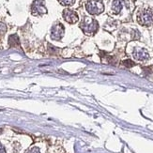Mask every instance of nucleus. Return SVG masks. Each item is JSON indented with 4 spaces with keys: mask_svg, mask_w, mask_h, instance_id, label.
Masks as SVG:
<instances>
[{
    "mask_svg": "<svg viewBox=\"0 0 153 153\" xmlns=\"http://www.w3.org/2000/svg\"><path fill=\"white\" fill-rule=\"evenodd\" d=\"M80 27L85 34L86 35H93L96 33L99 28V24L95 19H92L89 17H86L84 20L81 22Z\"/></svg>",
    "mask_w": 153,
    "mask_h": 153,
    "instance_id": "f257e3e1",
    "label": "nucleus"
},
{
    "mask_svg": "<svg viewBox=\"0 0 153 153\" xmlns=\"http://www.w3.org/2000/svg\"><path fill=\"white\" fill-rule=\"evenodd\" d=\"M86 8L90 14L97 15L103 11L104 6L101 0H89L86 4Z\"/></svg>",
    "mask_w": 153,
    "mask_h": 153,
    "instance_id": "f03ea898",
    "label": "nucleus"
},
{
    "mask_svg": "<svg viewBox=\"0 0 153 153\" xmlns=\"http://www.w3.org/2000/svg\"><path fill=\"white\" fill-rule=\"evenodd\" d=\"M139 24L145 26H150L153 25V11L150 10H144L138 14Z\"/></svg>",
    "mask_w": 153,
    "mask_h": 153,
    "instance_id": "7ed1b4c3",
    "label": "nucleus"
},
{
    "mask_svg": "<svg viewBox=\"0 0 153 153\" xmlns=\"http://www.w3.org/2000/svg\"><path fill=\"white\" fill-rule=\"evenodd\" d=\"M31 12L35 16L42 15L47 12V8H45V4L43 0H35L32 3L31 6Z\"/></svg>",
    "mask_w": 153,
    "mask_h": 153,
    "instance_id": "20e7f679",
    "label": "nucleus"
},
{
    "mask_svg": "<svg viewBox=\"0 0 153 153\" xmlns=\"http://www.w3.org/2000/svg\"><path fill=\"white\" fill-rule=\"evenodd\" d=\"M65 29L62 24L57 23V24L54 25L52 27V30H51V38L55 40H60L64 36Z\"/></svg>",
    "mask_w": 153,
    "mask_h": 153,
    "instance_id": "39448f33",
    "label": "nucleus"
},
{
    "mask_svg": "<svg viewBox=\"0 0 153 153\" xmlns=\"http://www.w3.org/2000/svg\"><path fill=\"white\" fill-rule=\"evenodd\" d=\"M63 18L69 24H75V23H77L78 20H79L77 13L72 10H69V8L63 11Z\"/></svg>",
    "mask_w": 153,
    "mask_h": 153,
    "instance_id": "423d86ee",
    "label": "nucleus"
},
{
    "mask_svg": "<svg viewBox=\"0 0 153 153\" xmlns=\"http://www.w3.org/2000/svg\"><path fill=\"white\" fill-rule=\"evenodd\" d=\"M132 55L136 60H138V61H145V60H147L148 58V57H149L147 51L142 48H136L133 51Z\"/></svg>",
    "mask_w": 153,
    "mask_h": 153,
    "instance_id": "0eeeda50",
    "label": "nucleus"
},
{
    "mask_svg": "<svg viewBox=\"0 0 153 153\" xmlns=\"http://www.w3.org/2000/svg\"><path fill=\"white\" fill-rule=\"evenodd\" d=\"M122 2L120 0H114L113 4H112V11L115 13H119L122 10Z\"/></svg>",
    "mask_w": 153,
    "mask_h": 153,
    "instance_id": "6e6552de",
    "label": "nucleus"
},
{
    "mask_svg": "<svg viewBox=\"0 0 153 153\" xmlns=\"http://www.w3.org/2000/svg\"><path fill=\"white\" fill-rule=\"evenodd\" d=\"M8 44L11 47H15V46H19L20 41H19V38H18L17 35H11L8 38Z\"/></svg>",
    "mask_w": 153,
    "mask_h": 153,
    "instance_id": "1a4fd4ad",
    "label": "nucleus"
},
{
    "mask_svg": "<svg viewBox=\"0 0 153 153\" xmlns=\"http://www.w3.org/2000/svg\"><path fill=\"white\" fill-rule=\"evenodd\" d=\"M122 64L124 65L125 67H127V68H132V67H133L134 65V62L132 61V60H131V59H126V60H124V61L122 62Z\"/></svg>",
    "mask_w": 153,
    "mask_h": 153,
    "instance_id": "9d476101",
    "label": "nucleus"
},
{
    "mask_svg": "<svg viewBox=\"0 0 153 153\" xmlns=\"http://www.w3.org/2000/svg\"><path fill=\"white\" fill-rule=\"evenodd\" d=\"M58 1L63 6H71L75 2V0H58Z\"/></svg>",
    "mask_w": 153,
    "mask_h": 153,
    "instance_id": "9b49d317",
    "label": "nucleus"
},
{
    "mask_svg": "<svg viewBox=\"0 0 153 153\" xmlns=\"http://www.w3.org/2000/svg\"><path fill=\"white\" fill-rule=\"evenodd\" d=\"M7 31V26L5 24H3V23H0V36H2L6 33Z\"/></svg>",
    "mask_w": 153,
    "mask_h": 153,
    "instance_id": "f8f14e48",
    "label": "nucleus"
},
{
    "mask_svg": "<svg viewBox=\"0 0 153 153\" xmlns=\"http://www.w3.org/2000/svg\"><path fill=\"white\" fill-rule=\"evenodd\" d=\"M48 47H49V52L51 53V54H55V53H57V50L55 49L54 46H52V45H48Z\"/></svg>",
    "mask_w": 153,
    "mask_h": 153,
    "instance_id": "ddd939ff",
    "label": "nucleus"
},
{
    "mask_svg": "<svg viewBox=\"0 0 153 153\" xmlns=\"http://www.w3.org/2000/svg\"><path fill=\"white\" fill-rule=\"evenodd\" d=\"M140 38V34H139V32L137 30H134L133 31V36H132V39L133 40H138Z\"/></svg>",
    "mask_w": 153,
    "mask_h": 153,
    "instance_id": "4468645a",
    "label": "nucleus"
},
{
    "mask_svg": "<svg viewBox=\"0 0 153 153\" xmlns=\"http://www.w3.org/2000/svg\"><path fill=\"white\" fill-rule=\"evenodd\" d=\"M26 153H40L38 147H32L31 149H29Z\"/></svg>",
    "mask_w": 153,
    "mask_h": 153,
    "instance_id": "2eb2a0df",
    "label": "nucleus"
},
{
    "mask_svg": "<svg viewBox=\"0 0 153 153\" xmlns=\"http://www.w3.org/2000/svg\"><path fill=\"white\" fill-rule=\"evenodd\" d=\"M0 153H6V150H5V147H4L1 144H0Z\"/></svg>",
    "mask_w": 153,
    "mask_h": 153,
    "instance_id": "dca6fc26",
    "label": "nucleus"
}]
</instances>
